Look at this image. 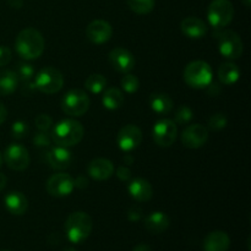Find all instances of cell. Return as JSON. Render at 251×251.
Listing matches in <instances>:
<instances>
[{
  "instance_id": "obj_4",
  "label": "cell",
  "mask_w": 251,
  "mask_h": 251,
  "mask_svg": "<svg viewBox=\"0 0 251 251\" xmlns=\"http://www.w3.org/2000/svg\"><path fill=\"white\" fill-rule=\"evenodd\" d=\"M184 81L190 87L201 90L206 88L213 80V71L210 64L203 60H195L189 63L184 69Z\"/></svg>"
},
{
  "instance_id": "obj_18",
  "label": "cell",
  "mask_w": 251,
  "mask_h": 251,
  "mask_svg": "<svg viewBox=\"0 0 251 251\" xmlns=\"http://www.w3.org/2000/svg\"><path fill=\"white\" fill-rule=\"evenodd\" d=\"M87 173L96 180H107L114 173V166L107 158H96L88 164Z\"/></svg>"
},
{
  "instance_id": "obj_29",
  "label": "cell",
  "mask_w": 251,
  "mask_h": 251,
  "mask_svg": "<svg viewBox=\"0 0 251 251\" xmlns=\"http://www.w3.org/2000/svg\"><path fill=\"white\" fill-rule=\"evenodd\" d=\"M194 118V112L188 105H181L176 109V115H174V123L176 124L185 125L190 123Z\"/></svg>"
},
{
  "instance_id": "obj_15",
  "label": "cell",
  "mask_w": 251,
  "mask_h": 251,
  "mask_svg": "<svg viewBox=\"0 0 251 251\" xmlns=\"http://www.w3.org/2000/svg\"><path fill=\"white\" fill-rule=\"evenodd\" d=\"M109 63L117 71L127 74L135 68V56L125 48H114L109 53Z\"/></svg>"
},
{
  "instance_id": "obj_41",
  "label": "cell",
  "mask_w": 251,
  "mask_h": 251,
  "mask_svg": "<svg viewBox=\"0 0 251 251\" xmlns=\"http://www.w3.org/2000/svg\"><path fill=\"white\" fill-rule=\"evenodd\" d=\"M6 118H7L6 107H5V105L0 102V125H1L5 120H6Z\"/></svg>"
},
{
  "instance_id": "obj_12",
  "label": "cell",
  "mask_w": 251,
  "mask_h": 251,
  "mask_svg": "<svg viewBox=\"0 0 251 251\" xmlns=\"http://www.w3.org/2000/svg\"><path fill=\"white\" fill-rule=\"evenodd\" d=\"M181 144L188 149H200L207 142L208 130L201 124L189 125L181 132Z\"/></svg>"
},
{
  "instance_id": "obj_22",
  "label": "cell",
  "mask_w": 251,
  "mask_h": 251,
  "mask_svg": "<svg viewBox=\"0 0 251 251\" xmlns=\"http://www.w3.org/2000/svg\"><path fill=\"white\" fill-rule=\"evenodd\" d=\"M169 217L164 212L156 211L152 212L145 218L144 225L145 228L152 234H162L166 232L169 227Z\"/></svg>"
},
{
  "instance_id": "obj_34",
  "label": "cell",
  "mask_w": 251,
  "mask_h": 251,
  "mask_svg": "<svg viewBox=\"0 0 251 251\" xmlns=\"http://www.w3.org/2000/svg\"><path fill=\"white\" fill-rule=\"evenodd\" d=\"M34 124H36L37 129H38L39 131L48 132L49 129L51 127V125H53V119H51L48 114H39L37 115V118L34 119Z\"/></svg>"
},
{
  "instance_id": "obj_28",
  "label": "cell",
  "mask_w": 251,
  "mask_h": 251,
  "mask_svg": "<svg viewBox=\"0 0 251 251\" xmlns=\"http://www.w3.org/2000/svg\"><path fill=\"white\" fill-rule=\"evenodd\" d=\"M131 11L139 15H147L153 10L154 0H126Z\"/></svg>"
},
{
  "instance_id": "obj_35",
  "label": "cell",
  "mask_w": 251,
  "mask_h": 251,
  "mask_svg": "<svg viewBox=\"0 0 251 251\" xmlns=\"http://www.w3.org/2000/svg\"><path fill=\"white\" fill-rule=\"evenodd\" d=\"M32 142H33V145L36 147H48L50 146L51 139L46 131H39L34 135L33 139H32Z\"/></svg>"
},
{
  "instance_id": "obj_24",
  "label": "cell",
  "mask_w": 251,
  "mask_h": 251,
  "mask_svg": "<svg viewBox=\"0 0 251 251\" xmlns=\"http://www.w3.org/2000/svg\"><path fill=\"white\" fill-rule=\"evenodd\" d=\"M124 95L117 87H109L103 91L102 103L109 110H117L124 104Z\"/></svg>"
},
{
  "instance_id": "obj_3",
  "label": "cell",
  "mask_w": 251,
  "mask_h": 251,
  "mask_svg": "<svg viewBox=\"0 0 251 251\" xmlns=\"http://www.w3.org/2000/svg\"><path fill=\"white\" fill-rule=\"evenodd\" d=\"M66 238L74 244H81L85 242L92 233V218L82 211L73 212L66 220L65 226Z\"/></svg>"
},
{
  "instance_id": "obj_42",
  "label": "cell",
  "mask_w": 251,
  "mask_h": 251,
  "mask_svg": "<svg viewBox=\"0 0 251 251\" xmlns=\"http://www.w3.org/2000/svg\"><path fill=\"white\" fill-rule=\"evenodd\" d=\"M7 2L12 9H21L24 5V0H7Z\"/></svg>"
},
{
  "instance_id": "obj_44",
  "label": "cell",
  "mask_w": 251,
  "mask_h": 251,
  "mask_svg": "<svg viewBox=\"0 0 251 251\" xmlns=\"http://www.w3.org/2000/svg\"><path fill=\"white\" fill-rule=\"evenodd\" d=\"M6 183H7V178L4 176V174L0 173V191L6 186Z\"/></svg>"
},
{
  "instance_id": "obj_26",
  "label": "cell",
  "mask_w": 251,
  "mask_h": 251,
  "mask_svg": "<svg viewBox=\"0 0 251 251\" xmlns=\"http://www.w3.org/2000/svg\"><path fill=\"white\" fill-rule=\"evenodd\" d=\"M19 78L15 71L0 70V96H9L16 91Z\"/></svg>"
},
{
  "instance_id": "obj_30",
  "label": "cell",
  "mask_w": 251,
  "mask_h": 251,
  "mask_svg": "<svg viewBox=\"0 0 251 251\" xmlns=\"http://www.w3.org/2000/svg\"><path fill=\"white\" fill-rule=\"evenodd\" d=\"M15 74L17 75L19 80H21L22 82H26V81H31L32 77L34 76V68L31 64L20 63L17 65Z\"/></svg>"
},
{
  "instance_id": "obj_16",
  "label": "cell",
  "mask_w": 251,
  "mask_h": 251,
  "mask_svg": "<svg viewBox=\"0 0 251 251\" xmlns=\"http://www.w3.org/2000/svg\"><path fill=\"white\" fill-rule=\"evenodd\" d=\"M47 162L51 168L63 171V169L69 168L73 163V154L69 151L68 147L56 146L49 150L47 153Z\"/></svg>"
},
{
  "instance_id": "obj_19",
  "label": "cell",
  "mask_w": 251,
  "mask_h": 251,
  "mask_svg": "<svg viewBox=\"0 0 251 251\" xmlns=\"http://www.w3.org/2000/svg\"><path fill=\"white\" fill-rule=\"evenodd\" d=\"M181 32L185 34L188 38L199 39L202 38L207 33V26L201 19L195 16H189L181 21L180 24Z\"/></svg>"
},
{
  "instance_id": "obj_47",
  "label": "cell",
  "mask_w": 251,
  "mask_h": 251,
  "mask_svg": "<svg viewBox=\"0 0 251 251\" xmlns=\"http://www.w3.org/2000/svg\"><path fill=\"white\" fill-rule=\"evenodd\" d=\"M63 251H77V250L74 249V248H66V249H64Z\"/></svg>"
},
{
  "instance_id": "obj_23",
  "label": "cell",
  "mask_w": 251,
  "mask_h": 251,
  "mask_svg": "<svg viewBox=\"0 0 251 251\" xmlns=\"http://www.w3.org/2000/svg\"><path fill=\"white\" fill-rule=\"evenodd\" d=\"M173 100L167 93H153L150 97V107L159 115L169 114L173 109Z\"/></svg>"
},
{
  "instance_id": "obj_14",
  "label": "cell",
  "mask_w": 251,
  "mask_h": 251,
  "mask_svg": "<svg viewBox=\"0 0 251 251\" xmlns=\"http://www.w3.org/2000/svg\"><path fill=\"white\" fill-rule=\"evenodd\" d=\"M113 28L104 20H95L86 28V37L95 44H103L112 38Z\"/></svg>"
},
{
  "instance_id": "obj_9",
  "label": "cell",
  "mask_w": 251,
  "mask_h": 251,
  "mask_svg": "<svg viewBox=\"0 0 251 251\" xmlns=\"http://www.w3.org/2000/svg\"><path fill=\"white\" fill-rule=\"evenodd\" d=\"M176 136H178V127L171 119L158 120L152 129L153 141L161 147L172 146L176 142Z\"/></svg>"
},
{
  "instance_id": "obj_1",
  "label": "cell",
  "mask_w": 251,
  "mask_h": 251,
  "mask_svg": "<svg viewBox=\"0 0 251 251\" xmlns=\"http://www.w3.org/2000/svg\"><path fill=\"white\" fill-rule=\"evenodd\" d=\"M46 42L41 32L36 28H25L17 34L15 49L22 59L33 60L43 54Z\"/></svg>"
},
{
  "instance_id": "obj_10",
  "label": "cell",
  "mask_w": 251,
  "mask_h": 251,
  "mask_svg": "<svg viewBox=\"0 0 251 251\" xmlns=\"http://www.w3.org/2000/svg\"><path fill=\"white\" fill-rule=\"evenodd\" d=\"M4 159L7 167L12 171L22 172L29 166L28 151L26 147L20 144H10L5 150Z\"/></svg>"
},
{
  "instance_id": "obj_45",
  "label": "cell",
  "mask_w": 251,
  "mask_h": 251,
  "mask_svg": "<svg viewBox=\"0 0 251 251\" xmlns=\"http://www.w3.org/2000/svg\"><path fill=\"white\" fill-rule=\"evenodd\" d=\"M124 162H125V164H131L132 162H134V157H131L130 154H125Z\"/></svg>"
},
{
  "instance_id": "obj_20",
  "label": "cell",
  "mask_w": 251,
  "mask_h": 251,
  "mask_svg": "<svg viewBox=\"0 0 251 251\" xmlns=\"http://www.w3.org/2000/svg\"><path fill=\"white\" fill-rule=\"evenodd\" d=\"M4 205L11 215L22 216L28 208V200L21 191H10L4 198Z\"/></svg>"
},
{
  "instance_id": "obj_13",
  "label": "cell",
  "mask_w": 251,
  "mask_h": 251,
  "mask_svg": "<svg viewBox=\"0 0 251 251\" xmlns=\"http://www.w3.org/2000/svg\"><path fill=\"white\" fill-rule=\"evenodd\" d=\"M118 146L122 151L131 152L141 145L142 142V132L136 125H125L122 127L117 137Z\"/></svg>"
},
{
  "instance_id": "obj_11",
  "label": "cell",
  "mask_w": 251,
  "mask_h": 251,
  "mask_svg": "<svg viewBox=\"0 0 251 251\" xmlns=\"http://www.w3.org/2000/svg\"><path fill=\"white\" fill-rule=\"evenodd\" d=\"M46 189L50 196L64 198L73 193V190L75 189V184H74V179L69 174L56 173L48 179Z\"/></svg>"
},
{
  "instance_id": "obj_40",
  "label": "cell",
  "mask_w": 251,
  "mask_h": 251,
  "mask_svg": "<svg viewBox=\"0 0 251 251\" xmlns=\"http://www.w3.org/2000/svg\"><path fill=\"white\" fill-rule=\"evenodd\" d=\"M74 184H75V188L85 189L88 186V179L86 178L85 176H78L77 178L74 180Z\"/></svg>"
},
{
  "instance_id": "obj_43",
  "label": "cell",
  "mask_w": 251,
  "mask_h": 251,
  "mask_svg": "<svg viewBox=\"0 0 251 251\" xmlns=\"http://www.w3.org/2000/svg\"><path fill=\"white\" fill-rule=\"evenodd\" d=\"M132 251H152L151 247L147 244H139L132 249Z\"/></svg>"
},
{
  "instance_id": "obj_27",
  "label": "cell",
  "mask_w": 251,
  "mask_h": 251,
  "mask_svg": "<svg viewBox=\"0 0 251 251\" xmlns=\"http://www.w3.org/2000/svg\"><path fill=\"white\" fill-rule=\"evenodd\" d=\"M85 87L86 90L95 95L102 93L107 87V78L100 74H93L85 80Z\"/></svg>"
},
{
  "instance_id": "obj_6",
  "label": "cell",
  "mask_w": 251,
  "mask_h": 251,
  "mask_svg": "<svg viewBox=\"0 0 251 251\" xmlns=\"http://www.w3.org/2000/svg\"><path fill=\"white\" fill-rule=\"evenodd\" d=\"M234 17V6L230 0H212L207 10V19L211 26L222 28L228 26Z\"/></svg>"
},
{
  "instance_id": "obj_31",
  "label": "cell",
  "mask_w": 251,
  "mask_h": 251,
  "mask_svg": "<svg viewBox=\"0 0 251 251\" xmlns=\"http://www.w3.org/2000/svg\"><path fill=\"white\" fill-rule=\"evenodd\" d=\"M228 124V118L223 113H216L208 119V127L213 131H221Z\"/></svg>"
},
{
  "instance_id": "obj_38",
  "label": "cell",
  "mask_w": 251,
  "mask_h": 251,
  "mask_svg": "<svg viewBox=\"0 0 251 251\" xmlns=\"http://www.w3.org/2000/svg\"><path fill=\"white\" fill-rule=\"evenodd\" d=\"M37 90V86L34 83V81H26V82H22L21 86V93L22 96H32Z\"/></svg>"
},
{
  "instance_id": "obj_39",
  "label": "cell",
  "mask_w": 251,
  "mask_h": 251,
  "mask_svg": "<svg viewBox=\"0 0 251 251\" xmlns=\"http://www.w3.org/2000/svg\"><path fill=\"white\" fill-rule=\"evenodd\" d=\"M117 176L122 181H127L131 179V171L126 166H120L117 169Z\"/></svg>"
},
{
  "instance_id": "obj_32",
  "label": "cell",
  "mask_w": 251,
  "mask_h": 251,
  "mask_svg": "<svg viewBox=\"0 0 251 251\" xmlns=\"http://www.w3.org/2000/svg\"><path fill=\"white\" fill-rule=\"evenodd\" d=\"M122 87L126 93H135L140 87L139 78L131 74H126L124 77L122 78Z\"/></svg>"
},
{
  "instance_id": "obj_2",
  "label": "cell",
  "mask_w": 251,
  "mask_h": 251,
  "mask_svg": "<svg viewBox=\"0 0 251 251\" xmlns=\"http://www.w3.org/2000/svg\"><path fill=\"white\" fill-rule=\"evenodd\" d=\"M85 130L80 122L74 119H65L59 122L51 131V140L58 146L71 147L80 144L83 139Z\"/></svg>"
},
{
  "instance_id": "obj_5",
  "label": "cell",
  "mask_w": 251,
  "mask_h": 251,
  "mask_svg": "<svg viewBox=\"0 0 251 251\" xmlns=\"http://www.w3.org/2000/svg\"><path fill=\"white\" fill-rule=\"evenodd\" d=\"M34 83L39 92L46 93V95H53L63 88L64 76L58 69L53 68V66H47L37 74Z\"/></svg>"
},
{
  "instance_id": "obj_49",
  "label": "cell",
  "mask_w": 251,
  "mask_h": 251,
  "mask_svg": "<svg viewBox=\"0 0 251 251\" xmlns=\"http://www.w3.org/2000/svg\"><path fill=\"white\" fill-rule=\"evenodd\" d=\"M2 251H9V250H2Z\"/></svg>"
},
{
  "instance_id": "obj_25",
  "label": "cell",
  "mask_w": 251,
  "mask_h": 251,
  "mask_svg": "<svg viewBox=\"0 0 251 251\" xmlns=\"http://www.w3.org/2000/svg\"><path fill=\"white\" fill-rule=\"evenodd\" d=\"M240 77V70L238 68V65H235L234 63H223L222 65L218 69V78H220L221 82L226 86L233 85V83L237 82Z\"/></svg>"
},
{
  "instance_id": "obj_48",
  "label": "cell",
  "mask_w": 251,
  "mask_h": 251,
  "mask_svg": "<svg viewBox=\"0 0 251 251\" xmlns=\"http://www.w3.org/2000/svg\"><path fill=\"white\" fill-rule=\"evenodd\" d=\"M1 164H2V154L1 152H0V167H1Z\"/></svg>"
},
{
  "instance_id": "obj_7",
  "label": "cell",
  "mask_w": 251,
  "mask_h": 251,
  "mask_svg": "<svg viewBox=\"0 0 251 251\" xmlns=\"http://www.w3.org/2000/svg\"><path fill=\"white\" fill-rule=\"evenodd\" d=\"M91 100L87 93L82 90H70L61 100V109L70 117H81L87 113Z\"/></svg>"
},
{
  "instance_id": "obj_36",
  "label": "cell",
  "mask_w": 251,
  "mask_h": 251,
  "mask_svg": "<svg viewBox=\"0 0 251 251\" xmlns=\"http://www.w3.org/2000/svg\"><path fill=\"white\" fill-rule=\"evenodd\" d=\"M12 53L9 47L0 46V68L7 65L11 61Z\"/></svg>"
},
{
  "instance_id": "obj_37",
  "label": "cell",
  "mask_w": 251,
  "mask_h": 251,
  "mask_svg": "<svg viewBox=\"0 0 251 251\" xmlns=\"http://www.w3.org/2000/svg\"><path fill=\"white\" fill-rule=\"evenodd\" d=\"M142 208L139 207V206H132V207L129 208L127 211V220L130 222H139L142 218Z\"/></svg>"
},
{
  "instance_id": "obj_33",
  "label": "cell",
  "mask_w": 251,
  "mask_h": 251,
  "mask_svg": "<svg viewBox=\"0 0 251 251\" xmlns=\"http://www.w3.org/2000/svg\"><path fill=\"white\" fill-rule=\"evenodd\" d=\"M29 132V127L27 122H24V120H17L12 124L11 126V135L14 139L21 140L24 137H26Z\"/></svg>"
},
{
  "instance_id": "obj_8",
  "label": "cell",
  "mask_w": 251,
  "mask_h": 251,
  "mask_svg": "<svg viewBox=\"0 0 251 251\" xmlns=\"http://www.w3.org/2000/svg\"><path fill=\"white\" fill-rule=\"evenodd\" d=\"M218 50L225 58L227 59H238L242 56L244 50V44L242 38L237 32L232 29L223 31L218 38Z\"/></svg>"
},
{
  "instance_id": "obj_46",
  "label": "cell",
  "mask_w": 251,
  "mask_h": 251,
  "mask_svg": "<svg viewBox=\"0 0 251 251\" xmlns=\"http://www.w3.org/2000/svg\"><path fill=\"white\" fill-rule=\"evenodd\" d=\"M243 2H244V5L247 7H250V4H251V0H243Z\"/></svg>"
},
{
  "instance_id": "obj_21",
  "label": "cell",
  "mask_w": 251,
  "mask_h": 251,
  "mask_svg": "<svg viewBox=\"0 0 251 251\" xmlns=\"http://www.w3.org/2000/svg\"><path fill=\"white\" fill-rule=\"evenodd\" d=\"M230 247V239L228 234L222 230H215L206 235L203 240L205 251H228Z\"/></svg>"
},
{
  "instance_id": "obj_17",
  "label": "cell",
  "mask_w": 251,
  "mask_h": 251,
  "mask_svg": "<svg viewBox=\"0 0 251 251\" xmlns=\"http://www.w3.org/2000/svg\"><path fill=\"white\" fill-rule=\"evenodd\" d=\"M130 196L139 202H147L153 196L152 185L144 178H135L127 185Z\"/></svg>"
}]
</instances>
